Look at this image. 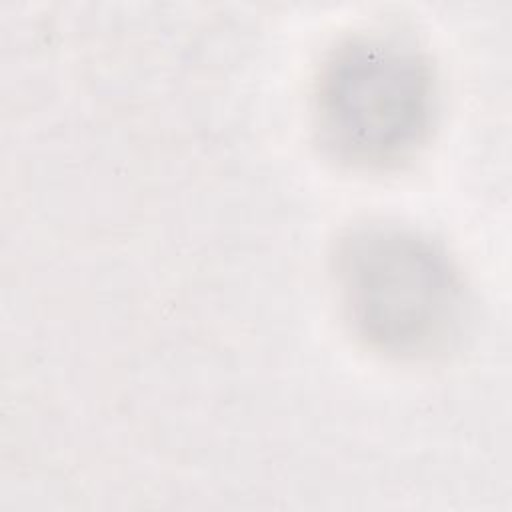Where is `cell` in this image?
I'll return each instance as SVG.
<instances>
[{"label": "cell", "mask_w": 512, "mask_h": 512, "mask_svg": "<svg viewBox=\"0 0 512 512\" xmlns=\"http://www.w3.org/2000/svg\"><path fill=\"white\" fill-rule=\"evenodd\" d=\"M436 112L426 56L390 32H358L320 66L314 118L322 144L362 168L398 164L420 148Z\"/></svg>", "instance_id": "cell-2"}, {"label": "cell", "mask_w": 512, "mask_h": 512, "mask_svg": "<svg viewBox=\"0 0 512 512\" xmlns=\"http://www.w3.org/2000/svg\"><path fill=\"white\" fill-rule=\"evenodd\" d=\"M334 272L346 320L380 354L432 358L464 332L462 278L446 252L412 228L370 222L348 230Z\"/></svg>", "instance_id": "cell-1"}]
</instances>
